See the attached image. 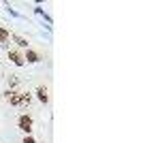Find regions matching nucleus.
Here are the masks:
<instances>
[{
    "label": "nucleus",
    "instance_id": "20e7f679",
    "mask_svg": "<svg viewBox=\"0 0 160 143\" xmlns=\"http://www.w3.org/2000/svg\"><path fill=\"white\" fill-rule=\"evenodd\" d=\"M24 60H28L30 64H38V62H41V54L28 47V49H26V54H24Z\"/></svg>",
    "mask_w": 160,
    "mask_h": 143
},
{
    "label": "nucleus",
    "instance_id": "f03ea898",
    "mask_svg": "<svg viewBox=\"0 0 160 143\" xmlns=\"http://www.w3.org/2000/svg\"><path fill=\"white\" fill-rule=\"evenodd\" d=\"M2 98L11 105V107H19V98H22V92L17 90H4L2 92Z\"/></svg>",
    "mask_w": 160,
    "mask_h": 143
},
{
    "label": "nucleus",
    "instance_id": "6e6552de",
    "mask_svg": "<svg viewBox=\"0 0 160 143\" xmlns=\"http://www.w3.org/2000/svg\"><path fill=\"white\" fill-rule=\"evenodd\" d=\"M32 103V94L30 92H22V98H19V107H28Z\"/></svg>",
    "mask_w": 160,
    "mask_h": 143
},
{
    "label": "nucleus",
    "instance_id": "0eeeda50",
    "mask_svg": "<svg viewBox=\"0 0 160 143\" xmlns=\"http://www.w3.org/2000/svg\"><path fill=\"white\" fill-rule=\"evenodd\" d=\"M9 41H11V32H9L7 28H0V45H2V47H7V45H9Z\"/></svg>",
    "mask_w": 160,
    "mask_h": 143
},
{
    "label": "nucleus",
    "instance_id": "1a4fd4ad",
    "mask_svg": "<svg viewBox=\"0 0 160 143\" xmlns=\"http://www.w3.org/2000/svg\"><path fill=\"white\" fill-rule=\"evenodd\" d=\"M17 84H19V77H17V75H9V77H7V85H9V90H15Z\"/></svg>",
    "mask_w": 160,
    "mask_h": 143
},
{
    "label": "nucleus",
    "instance_id": "39448f33",
    "mask_svg": "<svg viewBox=\"0 0 160 143\" xmlns=\"http://www.w3.org/2000/svg\"><path fill=\"white\" fill-rule=\"evenodd\" d=\"M34 94H37V98L41 100V103H43V105H47V103H49V90H47L45 85H38Z\"/></svg>",
    "mask_w": 160,
    "mask_h": 143
},
{
    "label": "nucleus",
    "instance_id": "9b49d317",
    "mask_svg": "<svg viewBox=\"0 0 160 143\" xmlns=\"http://www.w3.org/2000/svg\"><path fill=\"white\" fill-rule=\"evenodd\" d=\"M4 9H7V13H11L13 17H22V15L15 11V9H11V4H9V2H4Z\"/></svg>",
    "mask_w": 160,
    "mask_h": 143
},
{
    "label": "nucleus",
    "instance_id": "f8f14e48",
    "mask_svg": "<svg viewBox=\"0 0 160 143\" xmlns=\"http://www.w3.org/2000/svg\"><path fill=\"white\" fill-rule=\"evenodd\" d=\"M22 143H37V141H34V137H32V135H26Z\"/></svg>",
    "mask_w": 160,
    "mask_h": 143
},
{
    "label": "nucleus",
    "instance_id": "423d86ee",
    "mask_svg": "<svg viewBox=\"0 0 160 143\" xmlns=\"http://www.w3.org/2000/svg\"><path fill=\"white\" fill-rule=\"evenodd\" d=\"M11 38L15 41V45H17V47L28 49V38H26V36H22V34H11Z\"/></svg>",
    "mask_w": 160,
    "mask_h": 143
},
{
    "label": "nucleus",
    "instance_id": "7ed1b4c3",
    "mask_svg": "<svg viewBox=\"0 0 160 143\" xmlns=\"http://www.w3.org/2000/svg\"><path fill=\"white\" fill-rule=\"evenodd\" d=\"M7 58H9V62L15 64V66H24V64H26L24 54H22V51H17V49H9V51H7Z\"/></svg>",
    "mask_w": 160,
    "mask_h": 143
},
{
    "label": "nucleus",
    "instance_id": "f257e3e1",
    "mask_svg": "<svg viewBox=\"0 0 160 143\" xmlns=\"http://www.w3.org/2000/svg\"><path fill=\"white\" fill-rule=\"evenodd\" d=\"M32 126H34V120H32V115H28V113H22V115L17 118V128H19L22 132L30 135V132H32Z\"/></svg>",
    "mask_w": 160,
    "mask_h": 143
},
{
    "label": "nucleus",
    "instance_id": "9d476101",
    "mask_svg": "<svg viewBox=\"0 0 160 143\" xmlns=\"http://www.w3.org/2000/svg\"><path fill=\"white\" fill-rule=\"evenodd\" d=\"M34 13H37V15H41V17H45V22L51 26V17H49L45 11H43V7H38V4H37V7H34Z\"/></svg>",
    "mask_w": 160,
    "mask_h": 143
}]
</instances>
